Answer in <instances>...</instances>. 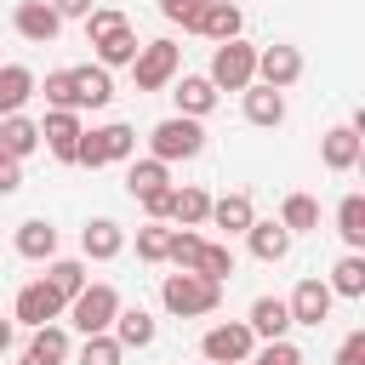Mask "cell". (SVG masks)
<instances>
[{
    "label": "cell",
    "instance_id": "obj_1",
    "mask_svg": "<svg viewBox=\"0 0 365 365\" xmlns=\"http://www.w3.org/2000/svg\"><path fill=\"white\" fill-rule=\"evenodd\" d=\"M160 302H165V314H177V319H200V314H217L222 285L205 279V274H194V268H177V274L160 279Z\"/></svg>",
    "mask_w": 365,
    "mask_h": 365
},
{
    "label": "cell",
    "instance_id": "obj_2",
    "mask_svg": "<svg viewBox=\"0 0 365 365\" xmlns=\"http://www.w3.org/2000/svg\"><path fill=\"white\" fill-rule=\"evenodd\" d=\"M177 74H182V46H177V40H148V46H137V57H131L137 91H165Z\"/></svg>",
    "mask_w": 365,
    "mask_h": 365
},
{
    "label": "cell",
    "instance_id": "obj_3",
    "mask_svg": "<svg viewBox=\"0 0 365 365\" xmlns=\"http://www.w3.org/2000/svg\"><path fill=\"white\" fill-rule=\"evenodd\" d=\"M114 314H120V291H114V285H103V279H97V285L86 279V291H74V297H68V319H74V331H80V336L108 331V325H114Z\"/></svg>",
    "mask_w": 365,
    "mask_h": 365
},
{
    "label": "cell",
    "instance_id": "obj_4",
    "mask_svg": "<svg viewBox=\"0 0 365 365\" xmlns=\"http://www.w3.org/2000/svg\"><path fill=\"white\" fill-rule=\"evenodd\" d=\"M205 80H211L217 91H245V86L257 80V46H245V40H217Z\"/></svg>",
    "mask_w": 365,
    "mask_h": 365
},
{
    "label": "cell",
    "instance_id": "obj_5",
    "mask_svg": "<svg viewBox=\"0 0 365 365\" xmlns=\"http://www.w3.org/2000/svg\"><path fill=\"white\" fill-rule=\"evenodd\" d=\"M148 148H154V160H194L200 148H205V125L200 120H188V114H171V120H160L154 131H148Z\"/></svg>",
    "mask_w": 365,
    "mask_h": 365
},
{
    "label": "cell",
    "instance_id": "obj_6",
    "mask_svg": "<svg viewBox=\"0 0 365 365\" xmlns=\"http://www.w3.org/2000/svg\"><path fill=\"white\" fill-rule=\"evenodd\" d=\"M131 148H137V131L125 125V120H108V125H97V131H86L80 137V154H74V165H114V160H131Z\"/></svg>",
    "mask_w": 365,
    "mask_h": 365
},
{
    "label": "cell",
    "instance_id": "obj_7",
    "mask_svg": "<svg viewBox=\"0 0 365 365\" xmlns=\"http://www.w3.org/2000/svg\"><path fill=\"white\" fill-rule=\"evenodd\" d=\"M251 348H257V336H251L245 319H222V325H211V331L200 336V354H205L211 365H245Z\"/></svg>",
    "mask_w": 365,
    "mask_h": 365
},
{
    "label": "cell",
    "instance_id": "obj_8",
    "mask_svg": "<svg viewBox=\"0 0 365 365\" xmlns=\"http://www.w3.org/2000/svg\"><path fill=\"white\" fill-rule=\"evenodd\" d=\"M331 302H336V297H331V285H325V279H314V274H308V279H297V291L285 297L291 325H314V331L331 319Z\"/></svg>",
    "mask_w": 365,
    "mask_h": 365
},
{
    "label": "cell",
    "instance_id": "obj_9",
    "mask_svg": "<svg viewBox=\"0 0 365 365\" xmlns=\"http://www.w3.org/2000/svg\"><path fill=\"white\" fill-rule=\"evenodd\" d=\"M257 80H262V86H274V91L297 86V80H302V51H297V46H285V40L262 46V51H257Z\"/></svg>",
    "mask_w": 365,
    "mask_h": 365
},
{
    "label": "cell",
    "instance_id": "obj_10",
    "mask_svg": "<svg viewBox=\"0 0 365 365\" xmlns=\"http://www.w3.org/2000/svg\"><path fill=\"white\" fill-rule=\"evenodd\" d=\"M80 137H86V125H80V114H74V108H51V114L40 120V143H46V148H51L63 165H74Z\"/></svg>",
    "mask_w": 365,
    "mask_h": 365
},
{
    "label": "cell",
    "instance_id": "obj_11",
    "mask_svg": "<svg viewBox=\"0 0 365 365\" xmlns=\"http://www.w3.org/2000/svg\"><path fill=\"white\" fill-rule=\"evenodd\" d=\"M68 86H74V114H80V108H108V103H114V80H108L103 63L68 68Z\"/></svg>",
    "mask_w": 365,
    "mask_h": 365
},
{
    "label": "cell",
    "instance_id": "obj_12",
    "mask_svg": "<svg viewBox=\"0 0 365 365\" xmlns=\"http://www.w3.org/2000/svg\"><path fill=\"white\" fill-rule=\"evenodd\" d=\"M63 308H68V302H63L46 279H34V285L17 291V308H11V314H17L23 325H51V319H63Z\"/></svg>",
    "mask_w": 365,
    "mask_h": 365
},
{
    "label": "cell",
    "instance_id": "obj_13",
    "mask_svg": "<svg viewBox=\"0 0 365 365\" xmlns=\"http://www.w3.org/2000/svg\"><path fill=\"white\" fill-rule=\"evenodd\" d=\"M240 29H245V11L234 0H205L194 17V34H205V40H240Z\"/></svg>",
    "mask_w": 365,
    "mask_h": 365
},
{
    "label": "cell",
    "instance_id": "obj_14",
    "mask_svg": "<svg viewBox=\"0 0 365 365\" xmlns=\"http://www.w3.org/2000/svg\"><path fill=\"white\" fill-rule=\"evenodd\" d=\"M171 103H177V114L205 120V114L217 108V86H211L205 74H177V80H171Z\"/></svg>",
    "mask_w": 365,
    "mask_h": 365
},
{
    "label": "cell",
    "instance_id": "obj_15",
    "mask_svg": "<svg viewBox=\"0 0 365 365\" xmlns=\"http://www.w3.org/2000/svg\"><path fill=\"white\" fill-rule=\"evenodd\" d=\"M11 23H17V34H23L29 46H51V40H57V29H63V17H57L46 0H23V6L11 11Z\"/></svg>",
    "mask_w": 365,
    "mask_h": 365
},
{
    "label": "cell",
    "instance_id": "obj_16",
    "mask_svg": "<svg viewBox=\"0 0 365 365\" xmlns=\"http://www.w3.org/2000/svg\"><path fill=\"white\" fill-rule=\"evenodd\" d=\"M63 359H68V331L51 319V325H34V336H29L17 365H63Z\"/></svg>",
    "mask_w": 365,
    "mask_h": 365
},
{
    "label": "cell",
    "instance_id": "obj_17",
    "mask_svg": "<svg viewBox=\"0 0 365 365\" xmlns=\"http://www.w3.org/2000/svg\"><path fill=\"white\" fill-rule=\"evenodd\" d=\"M319 160H325V171H354L359 165V125H331L319 143Z\"/></svg>",
    "mask_w": 365,
    "mask_h": 365
},
{
    "label": "cell",
    "instance_id": "obj_18",
    "mask_svg": "<svg viewBox=\"0 0 365 365\" xmlns=\"http://www.w3.org/2000/svg\"><path fill=\"white\" fill-rule=\"evenodd\" d=\"M80 251H86L91 262H108V257H120V251H125V228H120V222H108V217H97V222H86V228H80Z\"/></svg>",
    "mask_w": 365,
    "mask_h": 365
},
{
    "label": "cell",
    "instance_id": "obj_19",
    "mask_svg": "<svg viewBox=\"0 0 365 365\" xmlns=\"http://www.w3.org/2000/svg\"><path fill=\"white\" fill-rule=\"evenodd\" d=\"M245 245H251L257 262H285L291 257V228L285 222H251L245 228Z\"/></svg>",
    "mask_w": 365,
    "mask_h": 365
},
{
    "label": "cell",
    "instance_id": "obj_20",
    "mask_svg": "<svg viewBox=\"0 0 365 365\" xmlns=\"http://www.w3.org/2000/svg\"><path fill=\"white\" fill-rule=\"evenodd\" d=\"M240 97H245V120H251V125H279V120H285V91H274V86L251 80Z\"/></svg>",
    "mask_w": 365,
    "mask_h": 365
},
{
    "label": "cell",
    "instance_id": "obj_21",
    "mask_svg": "<svg viewBox=\"0 0 365 365\" xmlns=\"http://www.w3.org/2000/svg\"><path fill=\"white\" fill-rule=\"evenodd\" d=\"M125 188H131V200H160L165 188H171V171H165V160H131V171H125Z\"/></svg>",
    "mask_w": 365,
    "mask_h": 365
},
{
    "label": "cell",
    "instance_id": "obj_22",
    "mask_svg": "<svg viewBox=\"0 0 365 365\" xmlns=\"http://www.w3.org/2000/svg\"><path fill=\"white\" fill-rule=\"evenodd\" d=\"M205 211H211V194L205 188H171L165 194V222H177V228H200Z\"/></svg>",
    "mask_w": 365,
    "mask_h": 365
},
{
    "label": "cell",
    "instance_id": "obj_23",
    "mask_svg": "<svg viewBox=\"0 0 365 365\" xmlns=\"http://www.w3.org/2000/svg\"><path fill=\"white\" fill-rule=\"evenodd\" d=\"M205 222H217L222 234H245L257 222V205H251V194H222V200H211Z\"/></svg>",
    "mask_w": 365,
    "mask_h": 365
},
{
    "label": "cell",
    "instance_id": "obj_24",
    "mask_svg": "<svg viewBox=\"0 0 365 365\" xmlns=\"http://www.w3.org/2000/svg\"><path fill=\"white\" fill-rule=\"evenodd\" d=\"M245 325H251V336H262V342L285 336V331H291V308H285V297H257Z\"/></svg>",
    "mask_w": 365,
    "mask_h": 365
},
{
    "label": "cell",
    "instance_id": "obj_25",
    "mask_svg": "<svg viewBox=\"0 0 365 365\" xmlns=\"http://www.w3.org/2000/svg\"><path fill=\"white\" fill-rule=\"evenodd\" d=\"M108 336H114L120 348H148V342H154V314H148V308H125V302H120V314H114Z\"/></svg>",
    "mask_w": 365,
    "mask_h": 365
},
{
    "label": "cell",
    "instance_id": "obj_26",
    "mask_svg": "<svg viewBox=\"0 0 365 365\" xmlns=\"http://www.w3.org/2000/svg\"><path fill=\"white\" fill-rule=\"evenodd\" d=\"M17 257H29V262H51V257H57V228H51L46 217H29V222L17 228Z\"/></svg>",
    "mask_w": 365,
    "mask_h": 365
},
{
    "label": "cell",
    "instance_id": "obj_27",
    "mask_svg": "<svg viewBox=\"0 0 365 365\" xmlns=\"http://www.w3.org/2000/svg\"><path fill=\"white\" fill-rule=\"evenodd\" d=\"M34 148H40V125H34V120H23V114H0V154L29 160Z\"/></svg>",
    "mask_w": 365,
    "mask_h": 365
},
{
    "label": "cell",
    "instance_id": "obj_28",
    "mask_svg": "<svg viewBox=\"0 0 365 365\" xmlns=\"http://www.w3.org/2000/svg\"><path fill=\"white\" fill-rule=\"evenodd\" d=\"M34 68H23V63H6L0 68V114H23V103L34 97Z\"/></svg>",
    "mask_w": 365,
    "mask_h": 365
},
{
    "label": "cell",
    "instance_id": "obj_29",
    "mask_svg": "<svg viewBox=\"0 0 365 365\" xmlns=\"http://www.w3.org/2000/svg\"><path fill=\"white\" fill-rule=\"evenodd\" d=\"M336 234H342L348 251L365 245V194H342V205H336Z\"/></svg>",
    "mask_w": 365,
    "mask_h": 365
},
{
    "label": "cell",
    "instance_id": "obj_30",
    "mask_svg": "<svg viewBox=\"0 0 365 365\" xmlns=\"http://www.w3.org/2000/svg\"><path fill=\"white\" fill-rule=\"evenodd\" d=\"M325 285H331V297H365V257H359V251H348V257L331 268V279H325Z\"/></svg>",
    "mask_w": 365,
    "mask_h": 365
},
{
    "label": "cell",
    "instance_id": "obj_31",
    "mask_svg": "<svg viewBox=\"0 0 365 365\" xmlns=\"http://www.w3.org/2000/svg\"><path fill=\"white\" fill-rule=\"evenodd\" d=\"M131 57H137V34H131V23L114 29L108 40H97V63H103V68H131Z\"/></svg>",
    "mask_w": 365,
    "mask_h": 365
},
{
    "label": "cell",
    "instance_id": "obj_32",
    "mask_svg": "<svg viewBox=\"0 0 365 365\" xmlns=\"http://www.w3.org/2000/svg\"><path fill=\"white\" fill-rule=\"evenodd\" d=\"M46 285L68 302L74 291H86V262H74V257H51V268H46Z\"/></svg>",
    "mask_w": 365,
    "mask_h": 365
},
{
    "label": "cell",
    "instance_id": "obj_33",
    "mask_svg": "<svg viewBox=\"0 0 365 365\" xmlns=\"http://www.w3.org/2000/svg\"><path fill=\"white\" fill-rule=\"evenodd\" d=\"M279 222H285L291 234H308V228H319V200H314V194H291V200L279 205Z\"/></svg>",
    "mask_w": 365,
    "mask_h": 365
},
{
    "label": "cell",
    "instance_id": "obj_34",
    "mask_svg": "<svg viewBox=\"0 0 365 365\" xmlns=\"http://www.w3.org/2000/svg\"><path fill=\"white\" fill-rule=\"evenodd\" d=\"M200 245H205V240H200L194 228H171V245H165V262H171V268H194V262H200Z\"/></svg>",
    "mask_w": 365,
    "mask_h": 365
},
{
    "label": "cell",
    "instance_id": "obj_35",
    "mask_svg": "<svg viewBox=\"0 0 365 365\" xmlns=\"http://www.w3.org/2000/svg\"><path fill=\"white\" fill-rule=\"evenodd\" d=\"M120 359H125V348H120L108 331H97V336L80 342V365H120Z\"/></svg>",
    "mask_w": 365,
    "mask_h": 365
},
{
    "label": "cell",
    "instance_id": "obj_36",
    "mask_svg": "<svg viewBox=\"0 0 365 365\" xmlns=\"http://www.w3.org/2000/svg\"><path fill=\"white\" fill-rule=\"evenodd\" d=\"M80 23H86V40H91V46H97V40H108V34H114V29H125V23H131V17H125V11H108V6H91V11H86V17H80Z\"/></svg>",
    "mask_w": 365,
    "mask_h": 365
},
{
    "label": "cell",
    "instance_id": "obj_37",
    "mask_svg": "<svg viewBox=\"0 0 365 365\" xmlns=\"http://www.w3.org/2000/svg\"><path fill=\"white\" fill-rule=\"evenodd\" d=\"M194 274H205V279H217V285H222V279L234 274V251H228V245H200Z\"/></svg>",
    "mask_w": 365,
    "mask_h": 365
},
{
    "label": "cell",
    "instance_id": "obj_38",
    "mask_svg": "<svg viewBox=\"0 0 365 365\" xmlns=\"http://www.w3.org/2000/svg\"><path fill=\"white\" fill-rule=\"evenodd\" d=\"M245 365H302V348H297V342H285V336H274V342L251 348V359H245Z\"/></svg>",
    "mask_w": 365,
    "mask_h": 365
},
{
    "label": "cell",
    "instance_id": "obj_39",
    "mask_svg": "<svg viewBox=\"0 0 365 365\" xmlns=\"http://www.w3.org/2000/svg\"><path fill=\"white\" fill-rule=\"evenodd\" d=\"M165 245H171V228H165V222L137 228V257H143V262H165Z\"/></svg>",
    "mask_w": 365,
    "mask_h": 365
},
{
    "label": "cell",
    "instance_id": "obj_40",
    "mask_svg": "<svg viewBox=\"0 0 365 365\" xmlns=\"http://www.w3.org/2000/svg\"><path fill=\"white\" fill-rule=\"evenodd\" d=\"M34 91H46V103H51V108H74V86H68V68H51V74H46V86H34Z\"/></svg>",
    "mask_w": 365,
    "mask_h": 365
},
{
    "label": "cell",
    "instance_id": "obj_41",
    "mask_svg": "<svg viewBox=\"0 0 365 365\" xmlns=\"http://www.w3.org/2000/svg\"><path fill=\"white\" fill-rule=\"evenodd\" d=\"M200 6H205V0H160V17H165V23H182V29L194 34V17H200Z\"/></svg>",
    "mask_w": 365,
    "mask_h": 365
},
{
    "label": "cell",
    "instance_id": "obj_42",
    "mask_svg": "<svg viewBox=\"0 0 365 365\" xmlns=\"http://www.w3.org/2000/svg\"><path fill=\"white\" fill-rule=\"evenodd\" d=\"M336 365H365V331H348V336H342Z\"/></svg>",
    "mask_w": 365,
    "mask_h": 365
},
{
    "label": "cell",
    "instance_id": "obj_43",
    "mask_svg": "<svg viewBox=\"0 0 365 365\" xmlns=\"http://www.w3.org/2000/svg\"><path fill=\"white\" fill-rule=\"evenodd\" d=\"M46 6H51L57 17H86V11H91V0H46Z\"/></svg>",
    "mask_w": 365,
    "mask_h": 365
},
{
    "label": "cell",
    "instance_id": "obj_44",
    "mask_svg": "<svg viewBox=\"0 0 365 365\" xmlns=\"http://www.w3.org/2000/svg\"><path fill=\"white\" fill-rule=\"evenodd\" d=\"M11 348V319H0V354Z\"/></svg>",
    "mask_w": 365,
    "mask_h": 365
}]
</instances>
